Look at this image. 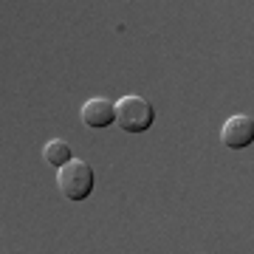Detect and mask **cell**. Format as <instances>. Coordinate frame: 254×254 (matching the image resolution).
Wrapping results in <instances>:
<instances>
[{"label":"cell","instance_id":"cell-1","mask_svg":"<svg viewBox=\"0 0 254 254\" xmlns=\"http://www.w3.org/2000/svg\"><path fill=\"white\" fill-rule=\"evenodd\" d=\"M57 187L68 200H85L91 198L93 187H96V173L88 161L82 158H73L65 167L57 170Z\"/></svg>","mask_w":254,"mask_h":254},{"label":"cell","instance_id":"cell-2","mask_svg":"<svg viewBox=\"0 0 254 254\" xmlns=\"http://www.w3.org/2000/svg\"><path fill=\"white\" fill-rule=\"evenodd\" d=\"M116 122L125 133H144L155 122V108L138 93L122 96L116 102Z\"/></svg>","mask_w":254,"mask_h":254},{"label":"cell","instance_id":"cell-3","mask_svg":"<svg viewBox=\"0 0 254 254\" xmlns=\"http://www.w3.org/2000/svg\"><path fill=\"white\" fill-rule=\"evenodd\" d=\"M220 141L229 150H246V147H252L254 144V119L243 116V113L226 119V125L220 130Z\"/></svg>","mask_w":254,"mask_h":254},{"label":"cell","instance_id":"cell-4","mask_svg":"<svg viewBox=\"0 0 254 254\" xmlns=\"http://www.w3.org/2000/svg\"><path fill=\"white\" fill-rule=\"evenodd\" d=\"M82 122H85L88 127H93V130L110 127L113 122H116V102L102 99V96L88 99L85 105H82Z\"/></svg>","mask_w":254,"mask_h":254},{"label":"cell","instance_id":"cell-5","mask_svg":"<svg viewBox=\"0 0 254 254\" xmlns=\"http://www.w3.org/2000/svg\"><path fill=\"white\" fill-rule=\"evenodd\" d=\"M43 158H46V164H51V167H65L68 161H73V153L71 147H68V141H63V138H51L46 144V150H43Z\"/></svg>","mask_w":254,"mask_h":254}]
</instances>
